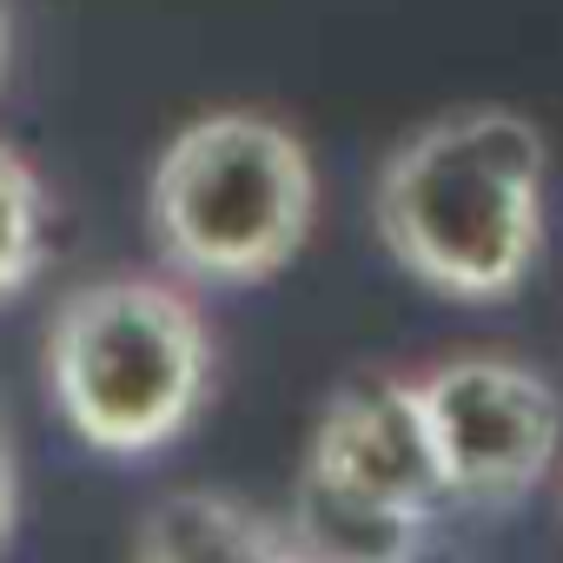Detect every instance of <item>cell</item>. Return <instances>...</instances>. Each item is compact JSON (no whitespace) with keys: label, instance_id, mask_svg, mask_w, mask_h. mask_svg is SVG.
<instances>
[{"label":"cell","instance_id":"obj_7","mask_svg":"<svg viewBox=\"0 0 563 563\" xmlns=\"http://www.w3.org/2000/svg\"><path fill=\"white\" fill-rule=\"evenodd\" d=\"M278 537L258 510L212 497V490H179L166 497L146 530H140V563H272Z\"/></svg>","mask_w":563,"mask_h":563},{"label":"cell","instance_id":"obj_2","mask_svg":"<svg viewBox=\"0 0 563 563\" xmlns=\"http://www.w3.org/2000/svg\"><path fill=\"white\" fill-rule=\"evenodd\" d=\"M319 219V173L306 140L258 107L186 120L146 179V225L159 258L199 286H258L286 272Z\"/></svg>","mask_w":563,"mask_h":563},{"label":"cell","instance_id":"obj_11","mask_svg":"<svg viewBox=\"0 0 563 563\" xmlns=\"http://www.w3.org/2000/svg\"><path fill=\"white\" fill-rule=\"evenodd\" d=\"M8 47H14V34H8V0H0V74H8Z\"/></svg>","mask_w":563,"mask_h":563},{"label":"cell","instance_id":"obj_3","mask_svg":"<svg viewBox=\"0 0 563 563\" xmlns=\"http://www.w3.org/2000/svg\"><path fill=\"white\" fill-rule=\"evenodd\" d=\"M47 391L67 431L100 457H153L206 411L212 339L166 278H93L47 319Z\"/></svg>","mask_w":563,"mask_h":563},{"label":"cell","instance_id":"obj_6","mask_svg":"<svg viewBox=\"0 0 563 563\" xmlns=\"http://www.w3.org/2000/svg\"><path fill=\"white\" fill-rule=\"evenodd\" d=\"M431 523H438L431 510L372 504L312 477H299V504H292V543L319 563H424Z\"/></svg>","mask_w":563,"mask_h":563},{"label":"cell","instance_id":"obj_4","mask_svg":"<svg viewBox=\"0 0 563 563\" xmlns=\"http://www.w3.org/2000/svg\"><path fill=\"white\" fill-rule=\"evenodd\" d=\"M424 431L451 504L504 510L537 490L563 444V398L543 372L504 352H464L418 378Z\"/></svg>","mask_w":563,"mask_h":563},{"label":"cell","instance_id":"obj_5","mask_svg":"<svg viewBox=\"0 0 563 563\" xmlns=\"http://www.w3.org/2000/svg\"><path fill=\"white\" fill-rule=\"evenodd\" d=\"M312 484L372 497V504H405V510H431L451 504L444 477H438V451L424 431V405H418V378H352L325 398L319 424H312V451L306 471Z\"/></svg>","mask_w":563,"mask_h":563},{"label":"cell","instance_id":"obj_9","mask_svg":"<svg viewBox=\"0 0 563 563\" xmlns=\"http://www.w3.org/2000/svg\"><path fill=\"white\" fill-rule=\"evenodd\" d=\"M14 517H21V464H14L8 411H0V550H8V537H14Z\"/></svg>","mask_w":563,"mask_h":563},{"label":"cell","instance_id":"obj_1","mask_svg":"<svg viewBox=\"0 0 563 563\" xmlns=\"http://www.w3.org/2000/svg\"><path fill=\"white\" fill-rule=\"evenodd\" d=\"M550 146L517 107H457L424 120L378 173L372 219L424 292L504 306L543 258Z\"/></svg>","mask_w":563,"mask_h":563},{"label":"cell","instance_id":"obj_8","mask_svg":"<svg viewBox=\"0 0 563 563\" xmlns=\"http://www.w3.org/2000/svg\"><path fill=\"white\" fill-rule=\"evenodd\" d=\"M47 265V186L41 173L0 146V306L21 299Z\"/></svg>","mask_w":563,"mask_h":563},{"label":"cell","instance_id":"obj_10","mask_svg":"<svg viewBox=\"0 0 563 563\" xmlns=\"http://www.w3.org/2000/svg\"><path fill=\"white\" fill-rule=\"evenodd\" d=\"M272 563H319V556H306V550H299V543L286 537V543H278V556H272Z\"/></svg>","mask_w":563,"mask_h":563}]
</instances>
